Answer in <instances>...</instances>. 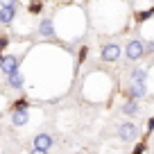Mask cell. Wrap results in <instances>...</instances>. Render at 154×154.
I'll use <instances>...</instances> for the list:
<instances>
[{
	"mask_svg": "<svg viewBox=\"0 0 154 154\" xmlns=\"http://www.w3.org/2000/svg\"><path fill=\"white\" fill-rule=\"evenodd\" d=\"M154 52V41H149V43H145V54Z\"/></svg>",
	"mask_w": 154,
	"mask_h": 154,
	"instance_id": "16",
	"label": "cell"
},
{
	"mask_svg": "<svg viewBox=\"0 0 154 154\" xmlns=\"http://www.w3.org/2000/svg\"><path fill=\"white\" fill-rule=\"evenodd\" d=\"M0 5L2 7H16L18 2H16V0H0Z\"/></svg>",
	"mask_w": 154,
	"mask_h": 154,
	"instance_id": "15",
	"label": "cell"
},
{
	"mask_svg": "<svg viewBox=\"0 0 154 154\" xmlns=\"http://www.w3.org/2000/svg\"><path fill=\"white\" fill-rule=\"evenodd\" d=\"M11 122H14L16 127H23L25 122H27V111L25 109H14L11 111Z\"/></svg>",
	"mask_w": 154,
	"mask_h": 154,
	"instance_id": "7",
	"label": "cell"
},
{
	"mask_svg": "<svg viewBox=\"0 0 154 154\" xmlns=\"http://www.w3.org/2000/svg\"><path fill=\"white\" fill-rule=\"evenodd\" d=\"M14 16H16V7H2L0 9V23H11L14 20Z\"/></svg>",
	"mask_w": 154,
	"mask_h": 154,
	"instance_id": "9",
	"label": "cell"
},
{
	"mask_svg": "<svg viewBox=\"0 0 154 154\" xmlns=\"http://www.w3.org/2000/svg\"><path fill=\"white\" fill-rule=\"evenodd\" d=\"M7 82H9L11 88H20L23 86V75L16 70V72H11V75H7Z\"/></svg>",
	"mask_w": 154,
	"mask_h": 154,
	"instance_id": "10",
	"label": "cell"
},
{
	"mask_svg": "<svg viewBox=\"0 0 154 154\" xmlns=\"http://www.w3.org/2000/svg\"><path fill=\"white\" fill-rule=\"evenodd\" d=\"M5 45H7V36H0V50L5 48Z\"/></svg>",
	"mask_w": 154,
	"mask_h": 154,
	"instance_id": "19",
	"label": "cell"
},
{
	"mask_svg": "<svg viewBox=\"0 0 154 154\" xmlns=\"http://www.w3.org/2000/svg\"><path fill=\"white\" fill-rule=\"evenodd\" d=\"M38 34H41V36H45V38L54 36V23H52L50 18H43V20H41V25H38Z\"/></svg>",
	"mask_w": 154,
	"mask_h": 154,
	"instance_id": "6",
	"label": "cell"
},
{
	"mask_svg": "<svg viewBox=\"0 0 154 154\" xmlns=\"http://www.w3.org/2000/svg\"><path fill=\"white\" fill-rule=\"evenodd\" d=\"M32 154H48V149H38V147H34Z\"/></svg>",
	"mask_w": 154,
	"mask_h": 154,
	"instance_id": "17",
	"label": "cell"
},
{
	"mask_svg": "<svg viewBox=\"0 0 154 154\" xmlns=\"http://www.w3.org/2000/svg\"><path fill=\"white\" fill-rule=\"evenodd\" d=\"M147 131H154V118H149V122H147Z\"/></svg>",
	"mask_w": 154,
	"mask_h": 154,
	"instance_id": "18",
	"label": "cell"
},
{
	"mask_svg": "<svg viewBox=\"0 0 154 154\" xmlns=\"http://www.w3.org/2000/svg\"><path fill=\"white\" fill-rule=\"evenodd\" d=\"M136 111H138V104H136L134 100H131V102H127V104H122V113H127V116H134Z\"/></svg>",
	"mask_w": 154,
	"mask_h": 154,
	"instance_id": "12",
	"label": "cell"
},
{
	"mask_svg": "<svg viewBox=\"0 0 154 154\" xmlns=\"http://www.w3.org/2000/svg\"><path fill=\"white\" fill-rule=\"evenodd\" d=\"M125 54L129 61H136V59H140L145 54V43L143 41H138V38H134V41H129L125 48Z\"/></svg>",
	"mask_w": 154,
	"mask_h": 154,
	"instance_id": "1",
	"label": "cell"
},
{
	"mask_svg": "<svg viewBox=\"0 0 154 154\" xmlns=\"http://www.w3.org/2000/svg\"><path fill=\"white\" fill-rule=\"evenodd\" d=\"M52 136L50 134H38L36 138H34V147H38V149H50L52 147Z\"/></svg>",
	"mask_w": 154,
	"mask_h": 154,
	"instance_id": "5",
	"label": "cell"
},
{
	"mask_svg": "<svg viewBox=\"0 0 154 154\" xmlns=\"http://www.w3.org/2000/svg\"><path fill=\"white\" fill-rule=\"evenodd\" d=\"M29 11H32V14H38V11H41V2H38V0H29Z\"/></svg>",
	"mask_w": 154,
	"mask_h": 154,
	"instance_id": "13",
	"label": "cell"
},
{
	"mask_svg": "<svg viewBox=\"0 0 154 154\" xmlns=\"http://www.w3.org/2000/svg\"><path fill=\"white\" fill-rule=\"evenodd\" d=\"M118 134H120L122 140H134L136 136H138V129H136V125H131V122H125V125H120Z\"/></svg>",
	"mask_w": 154,
	"mask_h": 154,
	"instance_id": "4",
	"label": "cell"
},
{
	"mask_svg": "<svg viewBox=\"0 0 154 154\" xmlns=\"http://www.w3.org/2000/svg\"><path fill=\"white\" fill-rule=\"evenodd\" d=\"M145 93H147V88H145V82H131V86H129V95L134 97H143Z\"/></svg>",
	"mask_w": 154,
	"mask_h": 154,
	"instance_id": "8",
	"label": "cell"
},
{
	"mask_svg": "<svg viewBox=\"0 0 154 154\" xmlns=\"http://www.w3.org/2000/svg\"><path fill=\"white\" fill-rule=\"evenodd\" d=\"M152 14H154V9L143 11V14H138V20H147V18H152Z\"/></svg>",
	"mask_w": 154,
	"mask_h": 154,
	"instance_id": "14",
	"label": "cell"
},
{
	"mask_svg": "<svg viewBox=\"0 0 154 154\" xmlns=\"http://www.w3.org/2000/svg\"><path fill=\"white\" fill-rule=\"evenodd\" d=\"M0 70L5 72V75H11V72L18 70V57H2V61H0Z\"/></svg>",
	"mask_w": 154,
	"mask_h": 154,
	"instance_id": "3",
	"label": "cell"
},
{
	"mask_svg": "<svg viewBox=\"0 0 154 154\" xmlns=\"http://www.w3.org/2000/svg\"><path fill=\"white\" fill-rule=\"evenodd\" d=\"M100 54H102L104 61H116V59L120 57V45H118V43H106Z\"/></svg>",
	"mask_w": 154,
	"mask_h": 154,
	"instance_id": "2",
	"label": "cell"
},
{
	"mask_svg": "<svg viewBox=\"0 0 154 154\" xmlns=\"http://www.w3.org/2000/svg\"><path fill=\"white\" fill-rule=\"evenodd\" d=\"M145 77H147V72L143 68H134L131 70V82H145Z\"/></svg>",
	"mask_w": 154,
	"mask_h": 154,
	"instance_id": "11",
	"label": "cell"
}]
</instances>
